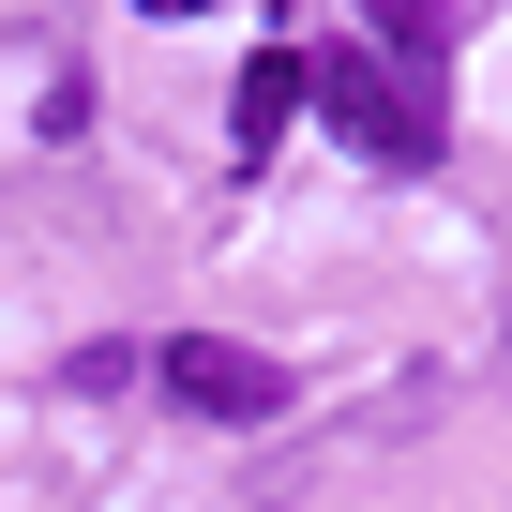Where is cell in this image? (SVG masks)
<instances>
[{
    "label": "cell",
    "mask_w": 512,
    "mask_h": 512,
    "mask_svg": "<svg viewBox=\"0 0 512 512\" xmlns=\"http://www.w3.org/2000/svg\"><path fill=\"white\" fill-rule=\"evenodd\" d=\"M302 91H317V76H302V46L241 61V91H226V151H241V166H272V136L302 121Z\"/></svg>",
    "instance_id": "obj_3"
},
{
    "label": "cell",
    "mask_w": 512,
    "mask_h": 512,
    "mask_svg": "<svg viewBox=\"0 0 512 512\" xmlns=\"http://www.w3.org/2000/svg\"><path fill=\"white\" fill-rule=\"evenodd\" d=\"M151 16H211V0H151Z\"/></svg>",
    "instance_id": "obj_5"
},
{
    "label": "cell",
    "mask_w": 512,
    "mask_h": 512,
    "mask_svg": "<svg viewBox=\"0 0 512 512\" xmlns=\"http://www.w3.org/2000/svg\"><path fill=\"white\" fill-rule=\"evenodd\" d=\"M166 392H181L196 422H272V407H287V362H256V347H211V332H181V347H166Z\"/></svg>",
    "instance_id": "obj_2"
},
{
    "label": "cell",
    "mask_w": 512,
    "mask_h": 512,
    "mask_svg": "<svg viewBox=\"0 0 512 512\" xmlns=\"http://www.w3.org/2000/svg\"><path fill=\"white\" fill-rule=\"evenodd\" d=\"M362 16L392 31V61H422V76H437V46H452V31H437V0H362Z\"/></svg>",
    "instance_id": "obj_4"
},
{
    "label": "cell",
    "mask_w": 512,
    "mask_h": 512,
    "mask_svg": "<svg viewBox=\"0 0 512 512\" xmlns=\"http://www.w3.org/2000/svg\"><path fill=\"white\" fill-rule=\"evenodd\" d=\"M302 76H317L302 106H317V121H332L362 166H437V76H422V61L347 46V61H302Z\"/></svg>",
    "instance_id": "obj_1"
}]
</instances>
